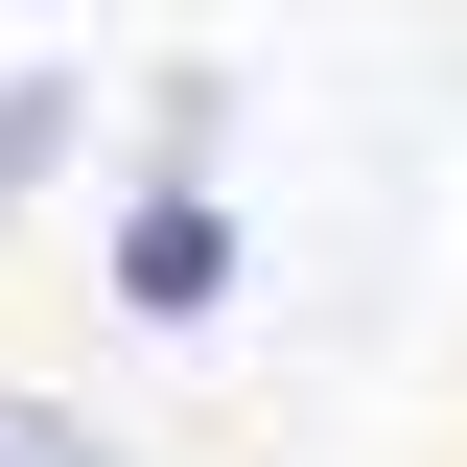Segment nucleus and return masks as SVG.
<instances>
[{
	"mask_svg": "<svg viewBox=\"0 0 467 467\" xmlns=\"http://www.w3.org/2000/svg\"><path fill=\"white\" fill-rule=\"evenodd\" d=\"M234 281H257L234 164H140V187L94 211V304H117V327H234Z\"/></svg>",
	"mask_w": 467,
	"mask_h": 467,
	"instance_id": "f257e3e1",
	"label": "nucleus"
},
{
	"mask_svg": "<svg viewBox=\"0 0 467 467\" xmlns=\"http://www.w3.org/2000/svg\"><path fill=\"white\" fill-rule=\"evenodd\" d=\"M70 140H94V70H0V211H24V187H47Z\"/></svg>",
	"mask_w": 467,
	"mask_h": 467,
	"instance_id": "f03ea898",
	"label": "nucleus"
},
{
	"mask_svg": "<svg viewBox=\"0 0 467 467\" xmlns=\"http://www.w3.org/2000/svg\"><path fill=\"white\" fill-rule=\"evenodd\" d=\"M0 467H117V444H94L70 398H0Z\"/></svg>",
	"mask_w": 467,
	"mask_h": 467,
	"instance_id": "7ed1b4c3",
	"label": "nucleus"
}]
</instances>
